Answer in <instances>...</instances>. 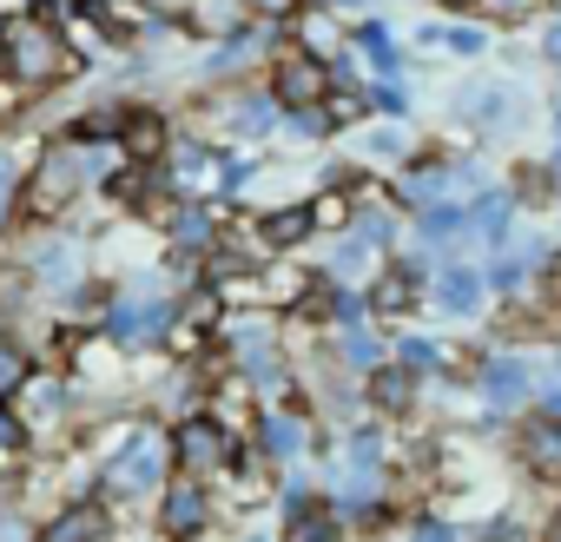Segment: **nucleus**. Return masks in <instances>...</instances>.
<instances>
[{"label": "nucleus", "instance_id": "nucleus-1", "mask_svg": "<svg viewBox=\"0 0 561 542\" xmlns=\"http://www.w3.org/2000/svg\"><path fill=\"white\" fill-rule=\"evenodd\" d=\"M8 60H14V74L47 80V74L60 67V41H54L41 21H27V27H14V34H8Z\"/></svg>", "mask_w": 561, "mask_h": 542}, {"label": "nucleus", "instance_id": "nucleus-2", "mask_svg": "<svg viewBox=\"0 0 561 542\" xmlns=\"http://www.w3.org/2000/svg\"><path fill=\"white\" fill-rule=\"evenodd\" d=\"M73 192H80V166H73V153H47V166L34 172L27 205H34V212H60Z\"/></svg>", "mask_w": 561, "mask_h": 542}, {"label": "nucleus", "instance_id": "nucleus-3", "mask_svg": "<svg viewBox=\"0 0 561 542\" xmlns=\"http://www.w3.org/2000/svg\"><path fill=\"white\" fill-rule=\"evenodd\" d=\"M172 450H179V470H218L225 463V430L205 424V417H185Z\"/></svg>", "mask_w": 561, "mask_h": 542}, {"label": "nucleus", "instance_id": "nucleus-4", "mask_svg": "<svg viewBox=\"0 0 561 542\" xmlns=\"http://www.w3.org/2000/svg\"><path fill=\"white\" fill-rule=\"evenodd\" d=\"M277 100H285V106L324 100V67L318 60H285V67H277Z\"/></svg>", "mask_w": 561, "mask_h": 542}, {"label": "nucleus", "instance_id": "nucleus-5", "mask_svg": "<svg viewBox=\"0 0 561 542\" xmlns=\"http://www.w3.org/2000/svg\"><path fill=\"white\" fill-rule=\"evenodd\" d=\"M152 476H159V443H152V437H139V443L113 463V489H146Z\"/></svg>", "mask_w": 561, "mask_h": 542}, {"label": "nucleus", "instance_id": "nucleus-6", "mask_svg": "<svg viewBox=\"0 0 561 542\" xmlns=\"http://www.w3.org/2000/svg\"><path fill=\"white\" fill-rule=\"evenodd\" d=\"M436 298H443V312H456V318H462V312H476V305H482V279H476L469 264H449L443 279H436Z\"/></svg>", "mask_w": 561, "mask_h": 542}, {"label": "nucleus", "instance_id": "nucleus-7", "mask_svg": "<svg viewBox=\"0 0 561 542\" xmlns=\"http://www.w3.org/2000/svg\"><path fill=\"white\" fill-rule=\"evenodd\" d=\"M106 325H113V338L139 345V338H159V331H165V305H119Z\"/></svg>", "mask_w": 561, "mask_h": 542}, {"label": "nucleus", "instance_id": "nucleus-8", "mask_svg": "<svg viewBox=\"0 0 561 542\" xmlns=\"http://www.w3.org/2000/svg\"><path fill=\"white\" fill-rule=\"evenodd\" d=\"M482 391H489V404H495V410H508V404H522V391H528V371H522L515 358H495V364L482 371Z\"/></svg>", "mask_w": 561, "mask_h": 542}, {"label": "nucleus", "instance_id": "nucleus-9", "mask_svg": "<svg viewBox=\"0 0 561 542\" xmlns=\"http://www.w3.org/2000/svg\"><path fill=\"white\" fill-rule=\"evenodd\" d=\"M100 529H106V516H100L93 503H73L67 516H54V522H47V535H41V542H93Z\"/></svg>", "mask_w": 561, "mask_h": 542}, {"label": "nucleus", "instance_id": "nucleus-10", "mask_svg": "<svg viewBox=\"0 0 561 542\" xmlns=\"http://www.w3.org/2000/svg\"><path fill=\"white\" fill-rule=\"evenodd\" d=\"M165 529H172V535H198V529H205V496H198L192 483H179V489L165 496Z\"/></svg>", "mask_w": 561, "mask_h": 542}, {"label": "nucleus", "instance_id": "nucleus-11", "mask_svg": "<svg viewBox=\"0 0 561 542\" xmlns=\"http://www.w3.org/2000/svg\"><path fill=\"white\" fill-rule=\"evenodd\" d=\"M522 450H528V463H535L541 476H561V424H554V417H548V424H535Z\"/></svg>", "mask_w": 561, "mask_h": 542}, {"label": "nucleus", "instance_id": "nucleus-12", "mask_svg": "<svg viewBox=\"0 0 561 542\" xmlns=\"http://www.w3.org/2000/svg\"><path fill=\"white\" fill-rule=\"evenodd\" d=\"M410 377H416L410 364H390V371H377V377H370L377 404H383V410H403V404H410Z\"/></svg>", "mask_w": 561, "mask_h": 542}, {"label": "nucleus", "instance_id": "nucleus-13", "mask_svg": "<svg viewBox=\"0 0 561 542\" xmlns=\"http://www.w3.org/2000/svg\"><path fill=\"white\" fill-rule=\"evenodd\" d=\"M410 298H416V279H410V271H390V279L370 292L377 312H410Z\"/></svg>", "mask_w": 561, "mask_h": 542}, {"label": "nucleus", "instance_id": "nucleus-14", "mask_svg": "<svg viewBox=\"0 0 561 542\" xmlns=\"http://www.w3.org/2000/svg\"><path fill=\"white\" fill-rule=\"evenodd\" d=\"M238 371H244L251 384H271V377H277V358H271V345H251V338H244V345H238Z\"/></svg>", "mask_w": 561, "mask_h": 542}, {"label": "nucleus", "instance_id": "nucleus-15", "mask_svg": "<svg viewBox=\"0 0 561 542\" xmlns=\"http://www.w3.org/2000/svg\"><path fill=\"white\" fill-rule=\"evenodd\" d=\"M159 146H165V126H159V120H133V126H126V153H133V159H152Z\"/></svg>", "mask_w": 561, "mask_h": 542}, {"label": "nucleus", "instance_id": "nucleus-16", "mask_svg": "<svg viewBox=\"0 0 561 542\" xmlns=\"http://www.w3.org/2000/svg\"><path fill=\"white\" fill-rule=\"evenodd\" d=\"M264 443H271L277 456H291V450L305 443V430H298V417H271V424H264Z\"/></svg>", "mask_w": 561, "mask_h": 542}, {"label": "nucleus", "instance_id": "nucleus-17", "mask_svg": "<svg viewBox=\"0 0 561 542\" xmlns=\"http://www.w3.org/2000/svg\"><path fill=\"white\" fill-rule=\"evenodd\" d=\"M264 232H271V245H291V238H305V232H311V212H271V225H264Z\"/></svg>", "mask_w": 561, "mask_h": 542}, {"label": "nucleus", "instance_id": "nucleus-18", "mask_svg": "<svg viewBox=\"0 0 561 542\" xmlns=\"http://www.w3.org/2000/svg\"><path fill=\"white\" fill-rule=\"evenodd\" d=\"M21 384H27V358L14 345H0V397H14Z\"/></svg>", "mask_w": 561, "mask_h": 542}, {"label": "nucleus", "instance_id": "nucleus-19", "mask_svg": "<svg viewBox=\"0 0 561 542\" xmlns=\"http://www.w3.org/2000/svg\"><path fill=\"white\" fill-rule=\"evenodd\" d=\"M172 232H179V245H205V238H211V218H205L198 205H185V212L172 218Z\"/></svg>", "mask_w": 561, "mask_h": 542}, {"label": "nucleus", "instance_id": "nucleus-20", "mask_svg": "<svg viewBox=\"0 0 561 542\" xmlns=\"http://www.w3.org/2000/svg\"><path fill=\"white\" fill-rule=\"evenodd\" d=\"M462 225H469V218H462L456 205H430V212H423V238H449V232H462Z\"/></svg>", "mask_w": 561, "mask_h": 542}, {"label": "nucleus", "instance_id": "nucleus-21", "mask_svg": "<svg viewBox=\"0 0 561 542\" xmlns=\"http://www.w3.org/2000/svg\"><path fill=\"white\" fill-rule=\"evenodd\" d=\"M476 225H482V232H489V238H495V232H502V225H508V199H502V192H489V199H482V205H476Z\"/></svg>", "mask_w": 561, "mask_h": 542}, {"label": "nucleus", "instance_id": "nucleus-22", "mask_svg": "<svg viewBox=\"0 0 561 542\" xmlns=\"http://www.w3.org/2000/svg\"><path fill=\"white\" fill-rule=\"evenodd\" d=\"M324 535H331L324 509H305V503H298V529H291V542H324Z\"/></svg>", "mask_w": 561, "mask_h": 542}, {"label": "nucleus", "instance_id": "nucleus-23", "mask_svg": "<svg viewBox=\"0 0 561 542\" xmlns=\"http://www.w3.org/2000/svg\"><path fill=\"white\" fill-rule=\"evenodd\" d=\"M436 47H449V54H482V34L476 27H449V34H430Z\"/></svg>", "mask_w": 561, "mask_h": 542}, {"label": "nucleus", "instance_id": "nucleus-24", "mask_svg": "<svg viewBox=\"0 0 561 542\" xmlns=\"http://www.w3.org/2000/svg\"><path fill=\"white\" fill-rule=\"evenodd\" d=\"M357 47H364L377 67H397V47H390V34H383V27H364V41H357Z\"/></svg>", "mask_w": 561, "mask_h": 542}, {"label": "nucleus", "instance_id": "nucleus-25", "mask_svg": "<svg viewBox=\"0 0 561 542\" xmlns=\"http://www.w3.org/2000/svg\"><path fill=\"white\" fill-rule=\"evenodd\" d=\"M344 218H351V199H337V192L318 199V212H311V225H344Z\"/></svg>", "mask_w": 561, "mask_h": 542}, {"label": "nucleus", "instance_id": "nucleus-26", "mask_svg": "<svg viewBox=\"0 0 561 542\" xmlns=\"http://www.w3.org/2000/svg\"><path fill=\"white\" fill-rule=\"evenodd\" d=\"M344 351H351V364H357V371H370V364H377V338H364V331H351V345H344Z\"/></svg>", "mask_w": 561, "mask_h": 542}, {"label": "nucleus", "instance_id": "nucleus-27", "mask_svg": "<svg viewBox=\"0 0 561 542\" xmlns=\"http://www.w3.org/2000/svg\"><path fill=\"white\" fill-rule=\"evenodd\" d=\"M403 364H410V371H430V364H436V345L410 338V345H403Z\"/></svg>", "mask_w": 561, "mask_h": 542}, {"label": "nucleus", "instance_id": "nucleus-28", "mask_svg": "<svg viewBox=\"0 0 561 542\" xmlns=\"http://www.w3.org/2000/svg\"><path fill=\"white\" fill-rule=\"evenodd\" d=\"M185 179H192V185H218V179H225V172H218V166H211V159H185Z\"/></svg>", "mask_w": 561, "mask_h": 542}, {"label": "nucleus", "instance_id": "nucleus-29", "mask_svg": "<svg viewBox=\"0 0 561 542\" xmlns=\"http://www.w3.org/2000/svg\"><path fill=\"white\" fill-rule=\"evenodd\" d=\"M370 153H377V159H397V153H403V133H377Z\"/></svg>", "mask_w": 561, "mask_h": 542}, {"label": "nucleus", "instance_id": "nucleus-30", "mask_svg": "<svg viewBox=\"0 0 561 542\" xmlns=\"http://www.w3.org/2000/svg\"><path fill=\"white\" fill-rule=\"evenodd\" d=\"M14 443H21V424H14L8 410H0V450H14Z\"/></svg>", "mask_w": 561, "mask_h": 542}, {"label": "nucleus", "instance_id": "nucleus-31", "mask_svg": "<svg viewBox=\"0 0 561 542\" xmlns=\"http://www.w3.org/2000/svg\"><path fill=\"white\" fill-rule=\"evenodd\" d=\"M416 542H456V535H449L443 522H423V529H416Z\"/></svg>", "mask_w": 561, "mask_h": 542}, {"label": "nucleus", "instance_id": "nucleus-32", "mask_svg": "<svg viewBox=\"0 0 561 542\" xmlns=\"http://www.w3.org/2000/svg\"><path fill=\"white\" fill-rule=\"evenodd\" d=\"M298 0H257V14H291Z\"/></svg>", "mask_w": 561, "mask_h": 542}, {"label": "nucleus", "instance_id": "nucleus-33", "mask_svg": "<svg viewBox=\"0 0 561 542\" xmlns=\"http://www.w3.org/2000/svg\"><path fill=\"white\" fill-rule=\"evenodd\" d=\"M541 47H548V60H561V21L548 27V41H541Z\"/></svg>", "mask_w": 561, "mask_h": 542}, {"label": "nucleus", "instance_id": "nucleus-34", "mask_svg": "<svg viewBox=\"0 0 561 542\" xmlns=\"http://www.w3.org/2000/svg\"><path fill=\"white\" fill-rule=\"evenodd\" d=\"M489 8H502V14H522V8H528V0H489Z\"/></svg>", "mask_w": 561, "mask_h": 542}, {"label": "nucleus", "instance_id": "nucleus-35", "mask_svg": "<svg viewBox=\"0 0 561 542\" xmlns=\"http://www.w3.org/2000/svg\"><path fill=\"white\" fill-rule=\"evenodd\" d=\"M0 218H8V172H0Z\"/></svg>", "mask_w": 561, "mask_h": 542}, {"label": "nucleus", "instance_id": "nucleus-36", "mask_svg": "<svg viewBox=\"0 0 561 542\" xmlns=\"http://www.w3.org/2000/svg\"><path fill=\"white\" fill-rule=\"evenodd\" d=\"M548 542H561V509H554V522H548Z\"/></svg>", "mask_w": 561, "mask_h": 542}, {"label": "nucleus", "instance_id": "nucleus-37", "mask_svg": "<svg viewBox=\"0 0 561 542\" xmlns=\"http://www.w3.org/2000/svg\"><path fill=\"white\" fill-rule=\"evenodd\" d=\"M0 74H14V60H8V41H0Z\"/></svg>", "mask_w": 561, "mask_h": 542}, {"label": "nucleus", "instance_id": "nucleus-38", "mask_svg": "<svg viewBox=\"0 0 561 542\" xmlns=\"http://www.w3.org/2000/svg\"><path fill=\"white\" fill-rule=\"evenodd\" d=\"M449 8H476V0H449Z\"/></svg>", "mask_w": 561, "mask_h": 542}, {"label": "nucleus", "instance_id": "nucleus-39", "mask_svg": "<svg viewBox=\"0 0 561 542\" xmlns=\"http://www.w3.org/2000/svg\"><path fill=\"white\" fill-rule=\"evenodd\" d=\"M337 8H351V0H337Z\"/></svg>", "mask_w": 561, "mask_h": 542}]
</instances>
